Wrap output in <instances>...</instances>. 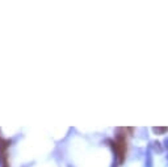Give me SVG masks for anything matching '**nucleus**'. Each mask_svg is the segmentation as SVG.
I'll use <instances>...</instances> for the list:
<instances>
[{
  "label": "nucleus",
  "mask_w": 168,
  "mask_h": 167,
  "mask_svg": "<svg viewBox=\"0 0 168 167\" xmlns=\"http://www.w3.org/2000/svg\"><path fill=\"white\" fill-rule=\"evenodd\" d=\"M114 149H116V153H117V155H118L119 162H123V155H125V153H126L125 137H122V136L117 137V142L114 144Z\"/></svg>",
  "instance_id": "nucleus-1"
},
{
  "label": "nucleus",
  "mask_w": 168,
  "mask_h": 167,
  "mask_svg": "<svg viewBox=\"0 0 168 167\" xmlns=\"http://www.w3.org/2000/svg\"><path fill=\"white\" fill-rule=\"evenodd\" d=\"M167 128H154V132L155 133H166L167 132Z\"/></svg>",
  "instance_id": "nucleus-2"
},
{
  "label": "nucleus",
  "mask_w": 168,
  "mask_h": 167,
  "mask_svg": "<svg viewBox=\"0 0 168 167\" xmlns=\"http://www.w3.org/2000/svg\"><path fill=\"white\" fill-rule=\"evenodd\" d=\"M164 144H166V148H167V149H168V138H167V140H166V141H164Z\"/></svg>",
  "instance_id": "nucleus-3"
}]
</instances>
